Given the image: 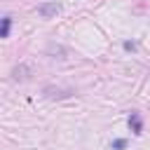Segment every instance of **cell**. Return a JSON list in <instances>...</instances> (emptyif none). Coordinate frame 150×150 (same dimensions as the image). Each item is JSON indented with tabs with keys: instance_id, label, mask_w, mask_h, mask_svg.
Listing matches in <instances>:
<instances>
[{
	"instance_id": "1",
	"label": "cell",
	"mask_w": 150,
	"mask_h": 150,
	"mask_svg": "<svg viewBox=\"0 0 150 150\" xmlns=\"http://www.w3.org/2000/svg\"><path fill=\"white\" fill-rule=\"evenodd\" d=\"M61 12V5L59 2H42V5H38V14L42 16V19H52V16H56Z\"/></svg>"
},
{
	"instance_id": "2",
	"label": "cell",
	"mask_w": 150,
	"mask_h": 150,
	"mask_svg": "<svg viewBox=\"0 0 150 150\" xmlns=\"http://www.w3.org/2000/svg\"><path fill=\"white\" fill-rule=\"evenodd\" d=\"M129 127H131L134 134H143V120H141L138 112H131L129 115Z\"/></svg>"
},
{
	"instance_id": "3",
	"label": "cell",
	"mask_w": 150,
	"mask_h": 150,
	"mask_svg": "<svg viewBox=\"0 0 150 150\" xmlns=\"http://www.w3.org/2000/svg\"><path fill=\"white\" fill-rule=\"evenodd\" d=\"M47 52L52 54V59H59L56 54H61V59H66V56H63V54H66V49H63L61 45H49V49H47Z\"/></svg>"
},
{
	"instance_id": "4",
	"label": "cell",
	"mask_w": 150,
	"mask_h": 150,
	"mask_svg": "<svg viewBox=\"0 0 150 150\" xmlns=\"http://www.w3.org/2000/svg\"><path fill=\"white\" fill-rule=\"evenodd\" d=\"M9 28H12V16H2V38H9Z\"/></svg>"
},
{
	"instance_id": "5",
	"label": "cell",
	"mask_w": 150,
	"mask_h": 150,
	"mask_svg": "<svg viewBox=\"0 0 150 150\" xmlns=\"http://www.w3.org/2000/svg\"><path fill=\"white\" fill-rule=\"evenodd\" d=\"M26 73H28L26 66H16V68H14V80H26V77H28Z\"/></svg>"
},
{
	"instance_id": "6",
	"label": "cell",
	"mask_w": 150,
	"mask_h": 150,
	"mask_svg": "<svg viewBox=\"0 0 150 150\" xmlns=\"http://www.w3.org/2000/svg\"><path fill=\"white\" fill-rule=\"evenodd\" d=\"M124 148H127V141H124V138L112 141V150H124Z\"/></svg>"
},
{
	"instance_id": "7",
	"label": "cell",
	"mask_w": 150,
	"mask_h": 150,
	"mask_svg": "<svg viewBox=\"0 0 150 150\" xmlns=\"http://www.w3.org/2000/svg\"><path fill=\"white\" fill-rule=\"evenodd\" d=\"M124 49H129V52H134V49H136V45H134V42H129V40H127V42H124Z\"/></svg>"
}]
</instances>
